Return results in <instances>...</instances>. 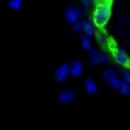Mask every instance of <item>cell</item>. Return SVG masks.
<instances>
[{
	"label": "cell",
	"mask_w": 130,
	"mask_h": 130,
	"mask_svg": "<svg viewBox=\"0 0 130 130\" xmlns=\"http://www.w3.org/2000/svg\"><path fill=\"white\" fill-rule=\"evenodd\" d=\"M82 30V21H78L72 26V31L74 32H78Z\"/></svg>",
	"instance_id": "obj_17"
},
{
	"label": "cell",
	"mask_w": 130,
	"mask_h": 130,
	"mask_svg": "<svg viewBox=\"0 0 130 130\" xmlns=\"http://www.w3.org/2000/svg\"><path fill=\"white\" fill-rule=\"evenodd\" d=\"M115 61H117V64H119L120 65H122V66L127 65L128 63H129V61L128 53L123 48L117 49V50L115 51Z\"/></svg>",
	"instance_id": "obj_6"
},
{
	"label": "cell",
	"mask_w": 130,
	"mask_h": 130,
	"mask_svg": "<svg viewBox=\"0 0 130 130\" xmlns=\"http://www.w3.org/2000/svg\"><path fill=\"white\" fill-rule=\"evenodd\" d=\"M85 90L88 94H95L97 92V86L94 80L91 78H88L85 82Z\"/></svg>",
	"instance_id": "obj_9"
},
{
	"label": "cell",
	"mask_w": 130,
	"mask_h": 130,
	"mask_svg": "<svg viewBox=\"0 0 130 130\" xmlns=\"http://www.w3.org/2000/svg\"><path fill=\"white\" fill-rule=\"evenodd\" d=\"M82 5L85 8H91L94 4L95 0H80Z\"/></svg>",
	"instance_id": "obj_18"
},
{
	"label": "cell",
	"mask_w": 130,
	"mask_h": 130,
	"mask_svg": "<svg viewBox=\"0 0 130 130\" xmlns=\"http://www.w3.org/2000/svg\"><path fill=\"white\" fill-rule=\"evenodd\" d=\"M81 46L83 50L86 51L91 50V40L90 39V37H88L85 35H83L81 37Z\"/></svg>",
	"instance_id": "obj_11"
},
{
	"label": "cell",
	"mask_w": 130,
	"mask_h": 130,
	"mask_svg": "<svg viewBox=\"0 0 130 130\" xmlns=\"http://www.w3.org/2000/svg\"><path fill=\"white\" fill-rule=\"evenodd\" d=\"M76 96V91L71 89H67L60 93L58 97V100L61 104H69L74 101Z\"/></svg>",
	"instance_id": "obj_5"
},
{
	"label": "cell",
	"mask_w": 130,
	"mask_h": 130,
	"mask_svg": "<svg viewBox=\"0 0 130 130\" xmlns=\"http://www.w3.org/2000/svg\"><path fill=\"white\" fill-rule=\"evenodd\" d=\"M82 31H83V34L88 37H91L93 35L95 28L91 20L88 19L82 20Z\"/></svg>",
	"instance_id": "obj_8"
},
{
	"label": "cell",
	"mask_w": 130,
	"mask_h": 130,
	"mask_svg": "<svg viewBox=\"0 0 130 130\" xmlns=\"http://www.w3.org/2000/svg\"><path fill=\"white\" fill-rule=\"evenodd\" d=\"M8 5L12 10L18 11L23 5V0H9Z\"/></svg>",
	"instance_id": "obj_12"
},
{
	"label": "cell",
	"mask_w": 130,
	"mask_h": 130,
	"mask_svg": "<svg viewBox=\"0 0 130 130\" xmlns=\"http://www.w3.org/2000/svg\"><path fill=\"white\" fill-rule=\"evenodd\" d=\"M99 52H97L96 50L93 49L91 50L90 52V63L92 66H96L99 64V56H98Z\"/></svg>",
	"instance_id": "obj_13"
},
{
	"label": "cell",
	"mask_w": 130,
	"mask_h": 130,
	"mask_svg": "<svg viewBox=\"0 0 130 130\" xmlns=\"http://www.w3.org/2000/svg\"><path fill=\"white\" fill-rule=\"evenodd\" d=\"M98 56H99V63L102 64H108L109 63L110 57L105 51L99 52Z\"/></svg>",
	"instance_id": "obj_15"
},
{
	"label": "cell",
	"mask_w": 130,
	"mask_h": 130,
	"mask_svg": "<svg viewBox=\"0 0 130 130\" xmlns=\"http://www.w3.org/2000/svg\"><path fill=\"white\" fill-rule=\"evenodd\" d=\"M111 9L109 2L104 0L99 2L93 14L94 23L98 26H105L111 17Z\"/></svg>",
	"instance_id": "obj_1"
},
{
	"label": "cell",
	"mask_w": 130,
	"mask_h": 130,
	"mask_svg": "<svg viewBox=\"0 0 130 130\" xmlns=\"http://www.w3.org/2000/svg\"><path fill=\"white\" fill-rule=\"evenodd\" d=\"M120 75L122 80L128 82L130 83V69L129 68H122L120 71Z\"/></svg>",
	"instance_id": "obj_16"
},
{
	"label": "cell",
	"mask_w": 130,
	"mask_h": 130,
	"mask_svg": "<svg viewBox=\"0 0 130 130\" xmlns=\"http://www.w3.org/2000/svg\"><path fill=\"white\" fill-rule=\"evenodd\" d=\"M70 76V69H69V64L64 63L61 64L57 70H55V80L59 82H64L66 81Z\"/></svg>",
	"instance_id": "obj_4"
},
{
	"label": "cell",
	"mask_w": 130,
	"mask_h": 130,
	"mask_svg": "<svg viewBox=\"0 0 130 130\" xmlns=\"http://www.w3.org/2000/svg\"><path fill=\"white\" fill-rule=\"evenodd\" d=\"M117 91L124 96H130V83L124 80H121Z\"/></svg>",
	"instance_id": "obj_10"
},
{
	"label": "cell",
	"mask_w": 130,
	"mask_h": 130,
	"mask_svg": "<svg viewBox=\"0 0 130 130\" xmlns=\"http://www.w3.org/2000/svg\"><path fill=\"white\" fill-rule=\"evenodd\" d=\"M69 69H70V74L75 78L80 77L83 73V68L82 64L78 60H73L69 64Z\"/></svg>",
	"instance_id": "obj_7"
},
{
	"label": "cell",
	"mask_w": 130,
	"mask_h": 130,
	"mask_svg": "<svg viewBox=\"0 0 130 130\" xmlns=\"http://www.w3.org/2000/svg\"><path fill=\"white\" fill-rule=\"evenodd\" d=\"M81 14V11L77 6L74 5H71L67 8L64 12L65 21L71 25L75 24L78 21L79 16Z\"/></svg>",
	"instance_id": "obj_3"
},
{
	"label": "cell",
	"mask_w": 130,
	"mask_h": 130,
	"mask_svg": "<svg viewBox=\"0 0 130 130\" xmlns=\"http://www.w3.org/2000/svg\"><path fill=\"white\" fill-rule=\"evenodd\" d=\"M103 78L107 84H108L113 88L118 90L121 80L118 78L117 70L115 68L110 67L105 69L103 73Z\"/></svg>",
	"instance_id": "obj_2"
},
{
	"label": "cell",
	"mask_w": 130,
	"mask_h": 130,
	"mask_svg": "<svg viewBox=\"0 0 130 130\" xmlns=\"http://www.w3.org/2000/svg\"><path fill=\"white\" fill-rule=\"evenodd\" d=\"M97 41L98 43L102 46H105L108 44V40L106 34L104 31H100L97 35Z\"/></svg>",
	"instance_id": "obj_14"
}]
</instances>
